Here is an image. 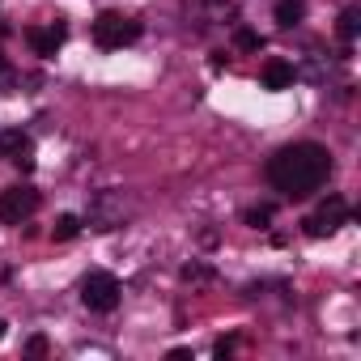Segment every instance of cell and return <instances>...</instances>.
<instances>
[{"label":"cell","instance_id":"11","mask_svg":"<svg viewBox=\"0 0 361 361\" xmlns=\"http://www.w3.org/2000/svg\"><path fill=\"white\" fill-rule=\"evenodd\" d=\"M357 35H361V9H357V5H348V9L340 13V39H344V43H353Z\"/></svg>","mask_w":361,"mask_h":361},{"label":"cell","instance_id":"18","mask_svg":"<svg viewBox=\"0 0 361 361\" xmlns=\"http://www.w3.org/2000/svg\"><path fill=\"white\" fill-rule=\"evenodd\" d=\"M0 340H5V319H0Z\"/></svg>","mask_w":361,"mask_h":361},{"label":"cell","instance_id":"3","mask_svg":"<svg viewBox=\"0 0 361 361\" xmlns=\"http://www.w3.org/2000/svg\"><path fill=\"white\" fill-rule=\"evenodd\" d=\"M39 204H43V196L30 183H13V188L0 192V221H5V226H22V221H30L39 213Z\"/></svg>","mask_w":361,"mask_h":361},{"label":"cell","instance_id":"10","mask_svg":"<svg viewBox=\"0 0 361 361\" xmlns=\"http://www.w3.org/2000/svg\"><path fill=\"white\" fill-rule=\"evenodd\" d=\"M306 18V0H276V22L289 30V26H298Z\"/></svg>","mask_w":361,"mask_h":361},{"label":"cell","instance_id":"7","mask_svg":"<svg viewBox=\"0 0 361 361\" xmlns=\"http://www.w3.org/2000/svg\"><path fill=\"white\" fill-rule=\"evenodd\" d=\"M90 226H94V230H115V226H123V196L102 192V196L90 204Z\"/></svg>","mask_w":361,"mask_h":361},{"label":"cell","instance_id":"1","mask_svg":"<svg viewBox=\"0 0 361 361\" xmlns=\"http://www.w3.org/2000/svg\"><path fill=\"white\" fill-rule=\"evenodd\" d=\"M331 174V153L314 140H298V145H285L272 153L268 161V183L272 192L289 196V200H306L314 196Z\"/></svg>","mask_w":361,"mask_h":361},{"label":"cell","instance_id":"16","mask_svg":"<svg viewBox=\"0 0 361 361\" xmlns=\"http://www.w3.org/2000/svg\"><path fill=\"white\" fill-rule=\"evenodd\" d=\"M47 353V336H30L26 340V357H43Z\"/></svg>","mask_w":361,"mask_h":361},{"label":"cell","instance_id":"2","mask_svg":"<svg viewBox=\"0 0 361 361\" xmlns=\"http://www.w3.org/2000/svg\"><path fill=\"white\" fill-rule=\"evenodd\" d=\"M90 35H94V43H98L102 51H119V47H132V43L140 39V22H136V18H128V13L106 9V13H98V18H94Z\"/></svg>","mask_w":361,"mask_h":361},{"label":"cell","instance_id":"9","mask_svg":"<svg viewBox=\"0 0 361 361\" xmlns=\"http://www.w3.org/2000/svg\"><path fill=\"white\" fill-rule=\"evenodd\" d=\"M293 64L289 60H268L264 64V90H289L293 85Z\"/></svg>","mask_w":361,"mask_h":361},{"label":"cell","instance_id":"12","mask_svg":"<svg viewBox=\"0 0 361 361\" xmlns=\"http://www.w3.org/2000/svg\"><path fill=\"white\" fill-rule=\"evenodd\" d=\"M51 234H56L60 243L77 238V234H81V217H77V213H60V217H56V230H51Z\"/></svg>","mask_w":361,"mask_h":361},{"label":"cell","instance_id":"5","mask_svg":"<svg viewBox=\"0 0 361 361\" xmlns=\"http://www.w3.org/2000/svg\"><path fill=\"white\" fill-rule=\"evenodd\" d=\"M344 221H348V204H344V196H327V200H323L306 221H302V226H306V234H310V238H331Z\"/></svg>","mask_w":361,"mask_h":361},{"label":"cell","instance_id":"13","mask_svg":"<svg viewBox=\"0 0 361 361\" xmlns=\"http://www.w3.org/2000/svg\"><path fill=\"white\" fill-rule=\"evenodd\" d=\"M234 43H238L243 51H259V47H264V39H259L255 30H247V26H238V35H234Z\"/></svg>","mask_w":361,"mask_h":361},{"label":"cell","instance_id":"15","mask_svg":"<svg viewBox=\"0 0 361 361\" xmlns=\"http://www.w3.org/2000/svg\"><path fill=\"white\" fill-rule=\"evenodd\" d=\"M268 221H272V204H259V209L247 213V226H255V230H264Z\"/></svg>","mask_w":361,"mask_h":361},{"label":"cell","instance_id":"17","mask_svg":"<svg viewBox=\"0 0 361 361\" xmlns=\"http://www.w3.org/2000/svg\"><path fill=\"white\" fill-rule=\"evenodd\" d=\"M18 81V73H13V64L5 60V56H0V85H13Z\"/></svg>","mask_w":361,"mask_h":361},{"label":"cell","instance_id":"4","mask_svg":"<svg viewBox=\"0 0 361 361\" xmlns=\"http://www.w3.org/2000/svg\"><path fill=\"white\" fill-rule=\"evenodd\" d=\"M119 298H123V289H119V281H115L111 272H90V276L81 281V302H85L94 314H111V310L119 306Z\"/></svg>","mask_w":361,"mask_h":361},{"label":"cell","instance_id":"6","mask_svg":"<svg viewBox=\"0 0 361 361\" xmlns=\"http://www.w3.org/2000/svg\"><path fill=\"white\" fill-rule=\"evenodd\" d=\"M0 157L13 161L18 170H35V140L22 128H0Z\"/></svg>","mask_w":361,"mask_h":361},{"label":"cell","instance_id":"14","mask_svg":"<svg viewBox=\"0 0 361 361\" xmlns=\"http://www.w3.org/2000/svg\"><path fill=\"white\" fill-rule=\"evenodd\" d=\"M183 281L204 285V281H213V268H209V264H188V268H183Z\"/></svg>","mask_w":361,"mask_h":361},{"label":"cell","instance_id":"8","mask_svg":"<svg viewBox=\"0 0 361 361\" xmlns=\"http://www.w3.org/2000/svg\"><path fill=\"white\" fill-rule=\"evenodd\" d=\"M64 39H68V26L64 22H56V26H30L26 30V43L35 47V56H56L64 47Z\"/></svg>","mask_w":361,"mask_h":361}]
</instances>
